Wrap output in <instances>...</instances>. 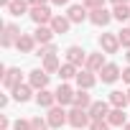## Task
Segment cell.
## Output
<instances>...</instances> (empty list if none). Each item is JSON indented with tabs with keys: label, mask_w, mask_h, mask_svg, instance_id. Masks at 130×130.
I'll list each match as a JSON object with an SVG mask.
<instances>
[{
	"label": "cell",
	"mask_w": 130,
	"mask_h": 130,
	"mask_svg": "<svg viewBox=\"0 0 130 130\" xmlns=\"http://www.w3.org/2000/svg\"><path fill=\"white\" fill-rule=\"evenodd\" d=\"M89 130H110V122L107 120H92Z\"/></svg>",
	"instance_id": "obj_32"
},
{
	"label": "cell",
	"mask_w": 130,
	"mask_h": 130,
	"mask_svg": "<svg viewBox=\"0 0 130 130\" xmlns=\"http://www.w3.org/2000/svg\"><path fill=\"white\" fill-rule=\"evenodd\" d=\"M105 51H94V54H89L87 56V67L84 69H89V72H94V74H100L102 69H105Z\"/></svg>",
	"instance_id": "obj_10"
},
{
	"label": "cell",
	"mask_w": 130,
	"mask_h": 130,
	"mask_svg": "<svg viewBox=\"0 0 130 130\" xmlns=\"http://www.w3.org/2000/svg\"><path fill=\"white\" fill-rule=\"evenodd\" d=\"M21 36H23V33H21V28H18L15 23H5V26H3V38H0V43H3V48H10V46L18 43Z\"/></svg>",
	"instance_id": "obj_3"
},
{
	"label": "cell",
	"mask_w": 130,
	"mask_h": 130,
	"mask_svg": "<svg viewBox=\"0 0 130 130\" xmlns=\"http://www.w3.org/2000/svg\"><path fill=\"white\" fill-rule=\"evenodd\" d=\"M54 54H59L54 43H48V46H41V48L36 51V56H41V59H46V56H54Z\"/></svg>",
	"instance_id": "obj_29"
},
{
	"label": "cell",
	"mask_w": 130,
	"mask_h": 130,
	"mask_svg": "<svg viewBox=\"0 0 130 130\" xmlns=\"http://www.w3.org/2000/svg\"><path fill=\"white\" fill-rule=\"evenodd\" d=\"M107 122H110V127H125V125H127V115H125V110L112 107L110 115H107Z\"/></svg>",
	"instance_id": "obj_19"
},
{
	"label": "cell",
	"mask_w": 130,
	"mask_h": 130,
	"mask_svg": "<svg viewBox=\"0 0 130 130\" xmlns=\"http://www.w3.org/2000/svg\"><path fill=\"white\" fill-rule=\"evenodd\" d=\"M18 84H23V82H21V69H18V67H10V69H5V72H3V87L13 92Z\"/></svg>",
	"instance_id": "obj_8"
},
{
	"label": "cell",
	"mask_w": 130,
	"mask_h": 130,
	"mask_svg": "<svg viewBox=\"0 0 130 130\" xmlns=\"http://www.w3.org/2000/svg\"><path fill=\"white\" fill-rule=\"evenodd\" d=\"M110 21H112V13H110L107 8H100V10H89V23H94V26L105 28Z\"/></svg>",
	"instance_id": "obj_12"
},
{
	"label": "cell",
	"mask_w": 130,
	"mask_h": 130,
	"mask_svg": "<svg viewBox=\"0 0 130 130\" xmlns=\"http://www.w3.org/2000/svg\"><path fill=\"white\" fill-rule=\"evenodd\" d=\"M69 125L74 130H82V127H89L92 125V117H89V110H79V107H72L69 110Z\"/></svg>",
	"instance_id": "obj_1"
},
{
	"label": "cell",
	"mask_w": 130,
	"mask_h": 130,
	"mask_svg": "<svg viewBox=\"0 0 130 130\" xmlns=\"http://www.w3.org/2000/svg\"><path fill=\"white\" fill-rule=\"evenodd\" d=\"M110 102H92V107H89V117L92 120H107V115H110Z\"/></svg>",
	"instance_id": "obj_17"
},
{
	"label": "cell",
	"mask_w": 130,
	"mask_h": 130,
	"mask_svg": "<svg viewBox=\"0 0 130 130\" xmlns=\"http://www.w3.org/2000/svg\"><path fill=\"white\" fill-rule=\"evenodd\" d=\"M13 130H31V120H21V117H18V120L13 122Z\"/></svg>",
	"instance_id": "obj_33"
},
{
	"label": "cell",
	"mask_w": 130,
	"mask_h": 130,
	"mask_svg": "<svg viewBox=\"0 0 130 130\" xmlns=\"http://www.w3.org/2000/svg\"><path fill=\"white\" fill-rule=\"evenodd\" d=\"M72 107H79V110H89L92 107V97H89V89H79L74 92V102Z\"/></svg>",
	"instance_id": "obj_20"
},
{
	"label": "cell",
	"mask_w": 130,
	"mask_h": 130,
	"mask_svg": "<svg viewBox=\"0 0 130 130\" xmlns=\"http://www.w3.org/2000/svg\"><path fill=\"white\" fill-rule=\"evenodd\" d=\"M125 56H127V64H130V51H127V54H125Z\"/></svg>",
	"instance_id": "obj_40"
},
{
	"label": "cell",
	"mask_w": 130,
	"mask_h": 130,
	"mask_svg": "<svg viewBox=\"0 0 130 130\" xmlns=\"http://www.w3.org/2000/svg\"><path fill=\"white\" fill-rule=\"evenodd\" d=\"M105 3L107 0H82V5L87 10H100V8H105Z\"/></svg>",
	"instance_id": "obj_30"
},
{
	"label": "cell",
	"mask_w": 130,
	"mask_h": 130,
	"mask_svg": "<svg viewBox=\"0 0 130 130\" xmlns=\"http://www.w3.org/2000/svg\"><path fill=\"white\" fill-rule=\"evenodd\" d=\"M5 10L10 15H26V13H31V3H28V0H13Z\"/></svg>",
	"instance_id": "obj_23"
},
{
	"label": "cell",
	"mask_w": 130,
	"mask_h": 130,
	"mask_svg": "<svg viewBox=\"0 0 130 130\" xmlns=\"http://www.w3.org/2000/svg\"><path fill=\"white\" fill-rule=\"evenodd\" d=\"M77 84H79V89H92V87L97 84L94 72H89V69H79V74H77Z\"/></svg>",
	"instance_id": "obj_15"
},
{
	"label": "cell",
	"mask_w": 130,
	"mask_h": 130,
	"mask_svg": "<svg viewBox=\"0 0 130 130\" xmlns=\"http://www.w3.org/2000/svg\"><path fill=\"white\" fill-rule=\"evenodd\" d=\"M46 120H48V125H51V127L61 130L64 125H69V112H64V107H61V105H56V107H51V110H48Z\"/></svg>",
	"instance_id": "obj_2"
},
{
	"label": "cell",
	"mask_w": 130,
	"mask_h": 130,
	"mask_svg": "<svg viewBox=\"0 0 130 130\" xmlns=\"http://www.w3.org/2000/svg\"><path fill=\"white\" fill-rule=\"evenodd\" d=\"M28 15L36 26H51V21H54V13L48 10V5H36V8H31Z\"/></svg>",
	"instance_id": "obj_4"
},
{
	"label": "cell",
	"mask_w": 130,
	"mask_h": 130,
	"mask_svg": "<svg viewBox=\"0 0 130 130\" xmlns=\"http://www.w3.org/2000/svg\"><path fill=\"white\" fill-rule=\"evenodd\" d=\"M117 38H120V46L130 48V28H122V31L117 33Z\"/></svg>",
	"instance_id": "obj_31"
},
{
	"label": "cell",
	"mask_w": 130,
	"mask_h": 130,
	"mask_svg": "<svg viewBox=\"0 0 130 130\" xmlns=\"http://www.w3.org/2000/svg\"><path fill=\"white\" fill-rule=\"evenodd\" d=\"M54 31H51V26H36V31H33V38H36V43H41V46H48L51 41H54Z\"/></svg>",
	"instance_id": "obj_13"
},
{
	"label": "cell",
	"mask_w": 130,
	"mask_h": 130,
	"mask_svg": "<svg viewBox=\"0 0 130 130\" xmlns=\"http://www.w3.org/2000/svg\"><path fill=\"white\" fill-rule=\"evenodd\" d=\"M77 74H79V69L74 67V64H61V69H59V77H61V82L77 79Z\"/></svg>",
	"instance_id": "obj_25"
},
{
	"label": "cell",
	"mask_w": 130,
	"mask_h": 130,
	"mask_svg": "<svg viewBox=\"0 0 130 130\" xmlns=\"http://www.w3.org/2000/svg\"><path fill=\"white\" fill-rule=\"evenodd\" d=\"M122 130H130V122H127V125H125V127H122Z\"/></svg>",
	"instance_id": "obj_39"
},
{
	"label": "cell",
	"mask_w": 130,
	"mask_h": 130,
	"mask_svg": "<svg viewBox=\"0 0 130 130\" xmlns=\"http://www.w3.org/2000/svg\"><path fill=\"white\" fill-rule=\"evenodd\" d=\"M127 100H130V89H127Z\"/></svg>",
	"instance_id": "obj_41"
},
{
	"label": "cell",
	"mask_w": 130,
	"mask_h": 130,
	"mask_svg": "<svg viewBox=\"0 0 130 130\" xmlns=\"http://www.w3.org/2000/svg\"><path fill=\"white\" fill-rule=\"evenodd\" d=\"M74 102V89L67 84V82H61L59 87H56V105H72Z\"/></svg>",
	"instance_id": "obj_9"
},
{
	"label": "cell",
	"mask_w": 130,
	"mask_h": 130,
	"mask_svg": "<svg viewBox=\"0 0 130 130\" xmlns=\"http://www.w3.org/2000/svg\"><path fill=\"white\" fill-rule=\"evenodd\" d=\"M67 18H69L72 23H84V21H89V10H87L84 5H72V8L67 10Z\"/></svg>",
	"instance_id": "obj_14"
},
{
	"label": "cell",
	"mask_w": 130,
	"mask_h": 130,
	"mask_svg": "<svg viewBox=\"0 0 130 130\" xmlns=\"http://www.w3.org/2000/svg\"><path fill=\"white\" fill-rule=\"evenodd\" d=\"M15 48H18L21 54H33V51H36V38H33V33H23V36L18 38Z\"/></svg>",
	"instance_id": "obj_18"
},
{
	"label": "cell",
	"mask_w": 130,
	"mask_h": 130,
	"mask_svg": "<svg viewBox=\"0 0 130 130\" xmlns=\"http://www.w3.org/2000/svg\"><path fill=\"white\" fill-rule=\"evenodd\" d=\"M8 127H10V120L5 115H0V130H8Z\"/></svg>",
	"instance_id": "obj_34"
},
{
	"label": "cell",
	"mask_w": 130,
	"mask_h": 130,
	"mask_svg": "<svg viewBox=\"0 0 130 130\" xmlns=\"http://www.w3.org/2000/svg\"><path fill=\"white\" fill-rule=\"evenodd\" d=\"M41 69H43L46 74H54V72L59 74V69H61V64H59V56H56V54H54V56H46V59H43V67H41Z\"/></svg>",
	"instance_id": "obj_26"
},
{
	"label": "cell",
	"mask_w": 130,
	"mask_h": 130,
	"mask_svg": "<svg viewBox=\"0 0 130 130\" xmlns=\"http://www.w3.org/2000/svg\"><path fill=\"white\" fill-rule=\"evenodd\" d=\"M87 51L82 48V46H69L67 48V64H74V67L79 69V67H87Z\"/></svg>",
	"instance_id": "obj_5"
},
{
	"label": "cell",
	"mask_w": 130,
	"mask_h": 130,
	"mask_svg": "<svg viewBox=\"0 0 130 130\" xmlns=\"http://www.w3.org/2000/svg\"><path fill=\"white\" fill-rule=\"evenodd\" d=\"M122 82H127V84H130V67H127V69H122Z\"/></svg>",
	"instance_id": "obj_36"
},
{
	"label": "cell",
	"mask_w": 130,
	"mask_h": 130,
	"mask_svg": "<svg viewBox=\"0 0 130 130\" xmlns=\"http://www.w3.org/2000/svg\"><path fill=\"white\" fill-rule=\"evenodd\" d=\"M120 77H122V72H120L117 64H105V69L100 72V79H102L105 84H115Z\"/></svg>",
	"instance_id": "obj_11"
},
{
	"label": "cell",
	"mask_w": 130,
	"mask_h": 130,
	"mask_svg": "<svg viewBox=\"0 0 130 130\" xmlns=\"http://www.w3.org/2000/svg\"><path fill=\"white\" fill-rule=\"evenodd\" d=\"M112 5H130V0H110Z\"/></svg>",
	"instance_id": "obj_37"
},
{
	"label": "cell",
	"mask_w": 130,
	"mask_h": 130,
	"mask_svg": "<svg viewBox=\"0 0 130 130\" xmlns=\"http://www.w3.org/2000/svg\"><path fill=\"white\" fill-rule=\"evenodd\" d=\"M36 105H38V107H46V110L56 107V92H48V89L36 92Z\"/></svg>",
	"instance_id": "obj_16"
},
{
	"label": "cell",
	"mask_w": 130,
	"mask_h": 130,
	"mask_svg": "<svg viewBox=\"0 0 130 130\" xmlns=\"http://www.w3.org/2000/svg\"><path fill=\"white\" fill-rule=\"evenodd\" d=\"M48 77H51V74H46L43 69H33V72L28 74V84H31L36 92H41V89L48 87Z\"/></svg>",
	"instance_id": "obj_6"
},
{
	"label": "cell",
	"mask_w": 130,
	"mask_h": 130,
	"mask_svg": "<svg viewBox=\"0 0 130 130\" xmlns=\"http://www.w3.org/2000/svg\"><path fill=\"white\" fill-rule=\"evenodd\" d=\"M107 102H110L112 107H117V110H125L130 100H127V92H120V89H112V92H110V100H107Z\"/></svg>",
	"instance_id": "obj_22"
},
{
	"label": "cell",
	"mask_w": 130,
	"mask_h": 130,
	"mask_svg": "<svg viewBox=\"0 0 130 130\" xmlns=\"http://www.w3.org/2000/svg\"><path fill=\"white\" fill-rule=\"evenodd\" d=\"M48 127H51V125H48L46 117H38V115L31 117V130H48Z\"/></svg>",
	"instance_id": "obj_28"
},
{
	"label": "cell",
	"mask_w": 130,
	"mask_h": 130,
	"mask_svg": "<svg viewBox=\"0 0 130 130\" xmlns=\"http://www.w3.org/2000/svg\"><path fill=\"white\" fill-rule=\"evenodd\" d=\"M100 48H102L105 54H117V48H120L117 33H102V36H100Z\"/></svg>",
	"instance_id": "obj_7"
},
{
	"label": "cell",
	"mask_w": 130,
	"mask_h": 130,
	"mask_svg": "<svg viewBox=\"0 0 130 130\" xmlns=\"http://www.w3.org/2000/svg\"><path fill=\"white\" fill-rule=\"evenodd\" d=\"M51 3H54V5H67L69 0H51Z\"/></svg>",
	"instance_id": "obj_38"
},
{
	"label": "cell",
	"mask_w": 130,
	"mask_h": 130,
	"mask_svg": "<svg viewBox=\"0 0 130 130\" xmlns=\"http://www.w3.org/2000/svg\"><path fill=\"white\" fill-rule=\"evenodd\" d=\"M112 18L115 21H130V5H115L112 8Z\"/></svg>",
	"instance_id": "obj_27"
},
{
	"label": "cell",
	"mask_w": 130,
	"mask_h": 130,
	"mask_svg": "<svg viewBox=\"0 0 130 130\" xmlns=\"http://www.w3.org/2000/svg\"><path fill=\"white\" fill-rule=\"evenodd\" d=\"M31 3V8H36V5H46V3H51V0H28Z\"/></svg>",
	"instance_id": "obj_35"
},
{
	"label": "cell",
	"mask_w": 130,
	"mask_h": 130,
	"mask_svg": "<svg viewBox=\"0 0 130 130\" xmlns=\"http://www.w3.org/2000/svg\"><path fill=\"white\" fill-rule=\"evenodd\" d=\"M69 28H72V21L67 18V15H54V21H51V31L54 33H69Z\"/></svg>",
	"instance_id": "obj_21"
},
{
	"label": "cell",
	"mask_w": 130,
	"mask_h": 130,
	"mask_svg": "<svg viewBox=\"0 0 130 130\" xmlns=\"http://www.w3.org/2000/svg\"><path fill=\"white\" fill-rule=\"evenodd\" d=\"M31 94H33V87H31V84H18V87L13 89V100H15V102H28Z\"/></svg>",
	"instance_id": "obj_24"
}]
</instances>
